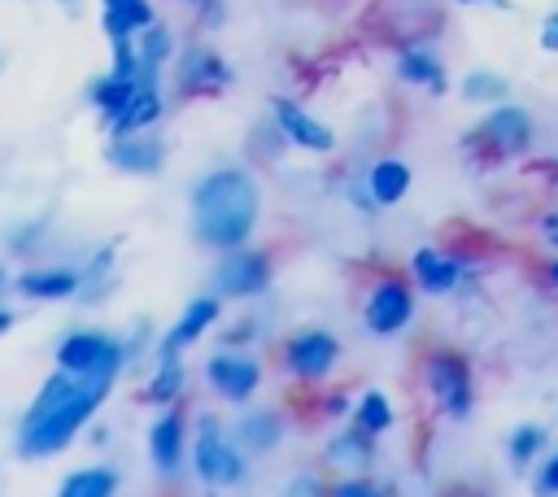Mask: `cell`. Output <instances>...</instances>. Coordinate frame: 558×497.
<instances>
[{"mask_svg": "<svg viewBox=\"0 0 558 497\" xmlns=\"http://www.w3.org/2000/svg\"><path fill=\"white\" fill-rule=\"evenodd\" d=\"M427 388L436 401H445L453 414H466V401H471V379H466V362L453 357V353H432L427 366Z\"/></svg>", "mask_w": 558, "mask_h": 497, "instance_id": "cell-3", "label": "cell"}, {"mask_svg": "<svg viewBox=\"0 0 558 497\" xmlns=\"http://www.w3.org/2000/svg\"><path fill=\"white\" fill-rule=\"evenodd\" d=\"M549 279H554V283H558V266H554V270H549Z\"/></svg>", "mask_w": 558, "mask_h": 497, "instance_id": "cell-36", "label": "cell"}, {"mask_svg": "<svg viewBox=\"0 0 558 497\" xmlns=\"http://www.w3.org/2000/svg\"><path fill=\"white\" fill-rule=\"evenodd\" d=\"M275 118H279V126H283V135L292 144H301L310 153H327L331 148V131L323 122H314L305 109H296L292 100H275Z\"/></svg>", "mask_w": 558, "mask_h": 497, "instance_id": "cell-7", "label": "cell"}, {"mask_svg": "<svg viewBox=\"0 0 558 497\" xmlns=\"http://www.w3.org/2000/svg\"><path fill=\"white\" fill-rule=\"evenodd\" d=\"M157 113H161V100L153 96V92H135L131 96V105L113 118V131H135V126H148V122H157Z\"/></svg>", "mask_w": 558, "mask_h": 497, "instance_id": "cell-18", "label": "cell"}, {"mask_svg": "<svg viewBox=\"0 0 558 497\" xmlns=\"http://www.w3.org/2000/svg\"><path fill=\"white\" fill-rule=\"evenodd\" d=\"M336 462H349V466H357V462H366V432H353V436H340V440H331V449H327Z\"/></svg>", "mask_w": 558, "mask_h": 497, "instance_id": "cell-24", "label": "cell"}, {"mask_svg": "<svg viewBox=\"0 0 558 497\" xmlns=\"http://www.w3.org/2000/svg\"><path fill=\"white\" fill-rule=\"evenodd\" d=\"M336 497H379V493H375L371 484H340Z\"/></svg>", "mask_w": 558, "mask_h": 497, "instance_id": "cell-32", "label": "cell"}, {"mask_svg": "<svg viewBox=\"0 0 558 497\" xmlns=\"http://www.w3.org/2000/svg\"><path fill=\"white\" fill-rule=\"evenodd\" d=\"M227 74H222V65L214 61V57H205V52H196V57H187V83H222Z\"/></svg>", "mask_w": 558, "mask_h": 497, "instance_id": "cell-25", "label": "cell"}, {"mask_svg": "<svg viewBox=\"0 0 558 497\" xmlns=\"http://www.w3.org/2000/svg\"><path fill=\"white\" fill-rule=\"evenodd\" d=\"M179 445H183V419H179V414H166V419L153 427V436H148L153 462H157L161 471H170V466L179 462Z\"/></svg>", "mask_w": 558, "mask_h": 497, "instance_id": "cell-14", "label": "cell"}, {"mask_svg": "<svg viewBox=\"0 0 558 497\" xmlns=\"http://www.w3.org/2000/svg\"><path fill=\"white\" fill-rule=\"evenodd\" d=\"M109 161H113V166H122V170L148 174V170H157L161 148H157L153 140H118V144L109 148Z\"/></svg>", "mask_w": 558, "mask_h": 497, "instance_id": "cell-13", "label": "cell"}, {"mask_svg": "<svg viewBox=\"0 0 558 497\" xmlns=\"http://www.w3.org/2000/svg\"><path fill=\"white\" fill-rule=\"evenodd\" d=\"M536 445H541V427H519V432H514V440H510L514 462H527V458L536 453Z\"/></svg>", "mask_w": 558, "mask_h": 497, "instance_id": "cell-29", "label": "cell"}, {"mask_svg": "<svg viewBox=\"0 0 558 497\" xmlns=\"http://www.w3.org/2000/svg\"><path fill=\"white\" fill-rule=\"evenodd\" d=\"M405 318H410V292H405V283H397V279L379 283V288L371 292L366 323H371L375 331H397V327H405Z\"/></svg>", "mask_w": 558, "mask_h": 497, "instance_id": "cell-6", "label": "cell"}, {"mask_svg": "<svg viewBox=\"0 0 558 497\" xmlns=\"http://www.w3.org/2000/svg\"><path fill=\"white\" fill-rule=\"evenodd\" d=\"M541 235H545L549 244H558V209H554V214H545V222H541Z\"/></svg>", "mask_w": 558, "mask_h": 497, "instance_id": "cell-33", "label": "cell"}, {"mask_svg": "<svg viewBox=\"0 0 558 497\" xmlns=\"http://www.w3.org/2000/svg\"><path fill=\"white\" fill-rule=\"evenodd\" d=\"M74 275H65V270H44V275H22L17 279V288L26 292V296H70L74 292Z\"/></svg>", "mask_w": 558, "mask_h": 497, "instance_id": "cell-19", "label": "cell"}, {"mask_svg": "<svg viewBox=\"0 0 558 497\" xmlns=\"http://www.w3.org/2000/svg\"><path fill=\"white\" fill-rule=\"evenodd\" d=\"M174 392H179V366H174V353L166 349V366H161V375L153 379L148 397H174Z\"/></svg>", "mask_w": 558, "mask_h": 497, "instance_id": "cell-28", "label": "cell"}, {"mask_svg": "<svg viewBox=\"0 0 558 497\" xmlns=\"http://www.w3.org/2000/svg\"><path fill=\"white\" fill-rule=\"evenodd\" d=\"M536 488H541V493H558V458H554V462H549V466L541 471V480H536Z\"/></svg>", "mask_w": 558, "mask_h": 497, "instance_id": "cell-31", "label": "cell"}, {"mask_svg": "<svg viewBox=\"0 0 558 497\" xmlns=\"http://www.w3.org/2000/svg\"><path fill=\"white\" fill-rule=\"evenodd\" d=\"M92 96H96V105H100L109 118H118V113L131 105V96H135V83H131V78H118V74H109L105 83H96V87H92Z\"/></svg>", "mask_w": 558, "mask_h": 497, "instance_id": "cell-20", "label": "cell"}, {"mask_svg": "<svg viewBox=\"0 0 558 497\" xmlns=\"http://www.w3.org/2000/svg\"><path fill=\"white\" fill-rule=\"evenodd\" d=\"M257 218V187L244 170H218L196 187V231L218 248H235Z\"/></svg>", "mask_w": 558, "mask_h": 497, "instance_id": "cell-1", "label": "cell"}, {"mask_svg": "<svg viewBox=\"0 0 558 497\" xmlns=\"http://www.w3.org/2000/svg\"><path fill=\"white\" fill-rule=\"evenodd\" d=\"M541 44H545L549 52H558V13L545 17V26H541Z\"/></svg>", "mask_w": 558, "mask_h": 497, "instance_id": "cell-30", "label": "cell"}, {"mask_svg": "<svg viewBox=\"0 0 558 497\" xmlns=\"http://www.w3.org/2000/svg\"><path fill=\"white\" fill-rule=\"evenodd\" d=\"M209 384L227 397V401H244L253 388H257V366L244 362V357H231V353H218L209 362Z\"/></svg>", "mask_w": 558, "mask_h": 497, "instance_id": "cell-9", "label": "cell"}, {"mask_svg": "<svg viewBox=\"0 0 558 497\" xmlns=\"http://www.w3.org/2000/svg\"><path fill=\"white\" fill-rule=\"evenodd\" d=\"M74 4H78V0H65V9H70V13H74Z\"/></svg>", "mask_w": 558, "mask_h": 497, "instance_id": "cell-35", "label": "cell"}, {"mask_svg": "<svg viewBox=\"0 0 558 497\" xmlns=\"http://www.w3.org/2000/svg\"><path fill=\"white\" fill-rule=\"evenodd\" d=\"M218 314V301H209V296H201V301H192L187 310H183V318H179V327L170 331V340H166V349L174 353L179 344H187V340H196L205 327H209V318Z\"/></svg>", "mask_w": 558, "mask_h": 497, "instance_id": "cell-16", "label": "cell"}, {"mask_svg": "<svg viewBox=\"0 0 558 497\" xmlns=\"http://www.w3.org/2000/svg\"><path fill=\"white\" fill-rule=\"evenodd\" d=\"M105 357H118V349H113L109 340H100V336H70V340L57 349V362H61V371H70V375H83V371L100 366Z\"/></svg>", "mask_w": 558, "mask_h": 497, "instance_id": "cell-11", "label": "cell"}, {"mask_svg": "<svg viewBox=\"0 0 558 497\" xmlns=\"http://www.w3.org/2000/svg\"><path fill=\"white\" fill-rule=\"evenodd\" d=\"M392 423V410H388V401L379 397V392H366L362 397V405H357V432H384Z\"/></svg>", "mask_w": 558, "mask_h": 497, "instance_id": "cell-23", "label": "cell"}, {"mask_svg": "<svg viewBox=\"0 0 558 497\" xmlns=\"http://www.w3.org/2000/svg\"><path fill=\"white\" fill-rule=\"evenodd\" d=\"M266 257L262 253H227L218 266H214V283L227 292V296H248V292H262L266 288Z\"/></svg>", "mask_w": 558, "mask_h": 497, "instance_id": "cell-4", "label": "cell"}, {"mask_svg": "<svg viewBox=\"0 0 558 497\" xmlns=\"http://www.w3.org/2000/svg\"><path fill=\"white\" fill-rule=\"evenodd\" d=\"M113 366H118V357H105L100 366H92V371H83L78 379H74V388L48 410V414H39V419H26L22 423V436H17V445H22V453H31V458H39V453H52V449H61L74 432H78V423H87L92 419V410L105 401V392H109V379H113Z\"/></svg>", "mask_w": 558, "mask_h": 497, "instance_id": "cell-2", "label": "cell"}, {"mask_svg": "<svg viewBox=\"0 0 558 497\" xmlns=\"http://www.w3.org/2000/svg\"><path fill=\"white\" fill-rule=\"evenodd\" d=\"M4 327H9V314H4V310H0V331H4Z\"/></svg>", "mask_w": 558, "mask_h": 497, "instance_id": "cell-34", "label": "cell"}, {"mask_svg": "<svg viewBox=\"0 0 558 497\" xmlns=\"http://www.w3.org/2000/svg\"><path fill=\"white\" fill-rule=\"evenodd\" d=\"M275 436H279V427H275V419L270 414H253V419H244V440L257 449V445H275Z\"/></svg>", "mask_w": 558, "mask_h": 497, "instance_id": "cell-27", "label": "cell"}, {"mask_svg": "<svg viewBox=\"0 0 558 497\" xmlns=\"http://www.w3.org/2000/svg\"><path fill=\"white\" fill-rule=\"evenodd\" d=\"M484 135H488L493 144H501V148L519 153V148H527V140H532V122H527V113H523V109L501 105V109H493V113H488Z\"/></svg>", "mask_w": 558, "mask_h": 497, "instance_id": "cell-10", "label": "cell"}, {"mask_svg": "<svg viewBox=\"0 0 558 497\" xmlns=\"http://www.w3.org/2000/svg\"><path fill=\"white\" fill-rule=\"evenodd\" d=\"M397 70H401V78H410V83H427V87H440V65H436L432 57H423V52H401Z\"/></svg>", "mask_w": 558, "mask_h": 497, "instance_id": "cell-22", "label": "cell"}, {"mask_svg": "<svg viewBox=\"0 0 558 497\" xmlns=\"http://www.w3.org/2000/svg\"><path fill=\"white\" fill-rule=\"evenodd\" d=\"M153 22V9L144 0H105V31L109 39H131L135 26H148Z\"/></svg>", "mask_w": 558, "mask_h": 497, "instance_id": "cell-12", "label": "cell"}, {"mask_svg": "<svg viewBox=\"0 0 558 497\" xmlns=\"http://www.w3.org/2000/svg\"><path fill=\"white\" fill-rule=\"evenodd\" d=\"M462 92H466V100H497V96H506V83L493 74H471Z\"/></svg>", "mask_w": 558, "mask_h": 497, "instance_id": "cell-26", "label": "cell"}, {"mask_svg": "<svg viewBox=\"0 0 558 497\" xmlns=\"http://www.w3.org/2000/svg\"><path fill=\"white\" fill-rule=\"evenodd\" d=\"M288 362H292L296 375L318 379V375L336 362V340L323 336V331H305V336H296V340L288 344Z\"/></svg>", "mask_w": 558, "mask_h": 497, "instance_id": "cell-8", "label": "cell"}, {"mask_svg": "<svg viewBox=\"0 0 558 497\" xmlns=\"http://www.w3.org/2000/svg\"><path fill=\"white\" fill-rule=\"evenodd\" d=\"M414 275H418V283H423L427 292H449V288L458 283V266H453L449 257L432 253V248H423V253L414 257Z\"/></svg>", "mask_w": 558, "mask_h": 497, "instance_id": "cell-15", "label": "cell"}, {"mask_svg": "<svg viewBox=\"0 0 558 497\" xmlns=\"http://www.w3.org/2000/svg\"><path fill=\"white\" fill-rule=\"evenodd\" d=\"M113 493V475L109 471H78L61 484L57 497H109Z\"/></svg>", "mask_w": 558, "mask_h": 497, "instance_id": "cell-21", "label": "cell"}, {"mask_svg": "<svg viewBox=\"0 0 558 497\" xmlns=\"http://www.w3.org/2000/svg\"><path fill=\"white\" fill-rule=\"evenodd\" d=\"M196 471H201V480L205 484H235L240 480V458H235V449L218 436V427L214 423H205V432H201V440H196Z\"/></svg>", "mask_w": 558, "mask_h": 497, "instance_id": "cell-5", "label": "cell"}, {"mask_svg": "<svg viewBox=\"0 0 558 497\" xmlns=\"http://www.w3.org/2000/svg\"><path fill=\"white\" fill-rule=\"evenodd\" d=\"M405 187H410V170H405L401 161H379V166L371 170V192H375V201H379V205L401 201V196H405Z\"/></svg>", "mask_w": 558, "mask_h": 497, "instance_id": "cell-17", "label": "cell"}]
</instances>
